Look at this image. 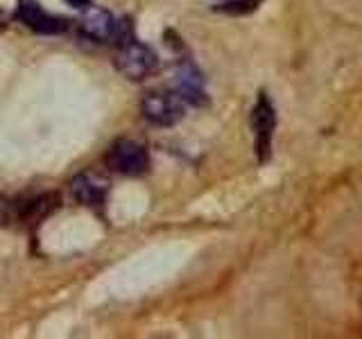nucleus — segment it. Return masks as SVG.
Wrapping results in <instances>:
<instances>
[{"label":"nucleus","mask_w":362,"mask_h":339,"mask_svg":"<svg viewBox=\"0 0 362 339\" xmlns=\"http://www.w3.org/2000/svg\"><path fill=\"white\" fill-rule=\"evenodd\" d=\"M252 129H254V147H256L258 163H267L272 156V141H274V129H276V109L265 90L258 95L252 109Z\"/></svg>","instance_id":"nucleus-1"},{"label":"nucleus","mask_w":362,"mask_h":339,"mask_svg":"<svg viewBox=\"0 0 362 339\" xmlns=\"http://www.w3.org/2000/svg\"><path fill=\"white\" fill-rule=\"evenodd\" d=\"M116 66L127 79L141 82V79L150 77L158 68V56L150 45H145L141 41H132L124 48H118Z\"/></svg>","instance_id":"nucleus-2"},{"label":"nucleus","mask_w":362,"mask_h":339,"mask_svg":"<svg viewBox=\"0 0 362 339\" xmlns=\"http://www.w3.org/2000/svg\"><path fill=\"white\" fill-rule=\"evenodd\" d=\"M141 111L147 122L156 127H173L184 118V100L177 93H147L141 102Z\"/></svg>","instance_id":"nucleus-3"},{"label":"nucleus","mask_w":362,"mask_h":339,"mask_svg":"<svg viewBox=\"0 0 362 339\" xmlns=\"http://www.w3.org/2000/svg\"><path fill=\"white\" fill-rule=\"evenodd\" d=\"M109 165L124 177H141L150 167V156L143 145L134 141H118L109 152Z\"/></svg>","instance_id":"nucleus-4"},{"label":"nucleus","mask_w":362,"mask_h":339,"mask_svg":"<svg viewBox=\"0 0 362 339\" xmlns=\"http://www.w3.org/2000/svg\"><path fill=\"white\" fill-rule=\"evenodd\" d=\"M16 18L25 23V25L37 34H62L68 30L66 18L50 16L48 11L41 9V5L34 3V0H18Z\"/></svg>","instance_id":"nucleus-5"},{"label":"nucleus","mask_w":362,"mask_h":339,"mask_svg":"<svg viewBox=\"0 0 362 339\" xmlns=\"http://www.w3.org/2000/svg\"><path fill=\"white\" fill-rule=\"evenodd\" d=\"M175 93L192 107H204L209 102L204 93V77L192 61H181L177 68V90Z\"/></svg>","instance_id":"nucleus-6"},{"label":"nucleus","mask_w":362,"mask_h":339,"mask_svg":"<svg viewBox=\"0 0 362 339\" xmlns=\"http://www.w3.org/2000/svg\"><path fill=\"white\" fill-rule=\"evenodd\" d=\"M71 190L73 195L79 203H84V206H100L102 201L107 197V190H109V184L105 177L100 174H77L71 184Z\"/></svg>","instance_id":"nucleus-7"},{"label":"nucleus","mask_w":362,"mask_h":339,"mask_svg":"<svg viewBox=\"0 0 362 339\" xmlns=\"http://www.w3.org/2000/svg\"><path fill=\"white\" fill-rule=\"evenodd\" d=\"M113 16L107 9L100 7H88L86 16L82 20V32L86 37L95 39V41H111V32H113Z\"/></svg>","instance_id":"nucleus-8"},{"label":"nucleus","mask_w":362,"mask_h":339,"mask_svg":"<svg viewBox=\"0 0 362 339\" xmlns=\"http://www.w3.org/2000/svg\"><path fill=\"white\" fill-rule=\"evenodd\" d=\"M62 203V197L59 195H54V192H45V195H41V197H37V199H32L28 206H25V210H23V218H25L28 222H41V220H45L48 215L59 206Z\"/></svg>","instance_id":"nucleus-9"},{"label":"nucleus","mask_w":362,"mask_h":339,"mask_svg":"<svg viewBox=\"0 0 362 339\" xmlns=\"http://www.w3.org/2000/svg\"><path fill=\"white\" fill-rule=\"evenodd\" d=\"M260 3H263V0H226L222 5H215V11H220V14H226V16H247V14H252V11H256Z\"/></svg>","instance_id":"nucleus-10"},{"label":"nucleus","mask_w":362,"mask_h":339,"mask_svg":"<svg viewBox=\"0 0 362 339\" xmlns=\"http://www.w3.org/2000/svg\"><path fill=\"white\" fill-rule=\"evenodd\" d=\"M111 41H113L116 48H124V45H129L132 41H136V37H134V23L129 18H120V20L113 23Z\"/></svg>","instance_id":"nucleus-11"},{"label":"nucleus","mask_w":362,"mask_h":339,"mask_svg":"<svg viewBox=\"0 0 362 339\" xmlns=\"http://www.w3.org/2000/svg\"><path fill=\"white\" fill-rule=\"evenodd\" d=\"M9 222V201L0 195V226H5Z\"/></svg>","instance_id":"nucleus-12"},{"label":"nucleus","mask_w":362,"mask_h":339,"mask_svg":"<svg viewBox=\"0 0 362 339\" xmlns=\"http://www.w3.org/2000/svg\"><path fill=\"white\" fill-rule=\"evenodd\" d=\"M66 3L71 7H75V9H82V11H86L90 7V0H66Z\"/></svg>","instance_id":"nucleus-13"}]
</instances>
